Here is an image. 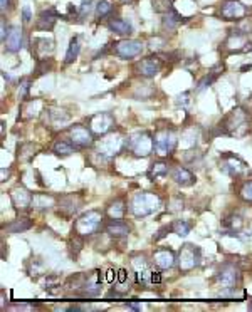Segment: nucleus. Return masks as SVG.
Returning a JSON list of instances; mask_svg holds the SVG:
<instances>
[{"instance_id": "f257e3e1", "label": "nucleus", "mask_w": 252, "mask_h": 312, "mask_svg": "<svg viewBox=\"0 0 252 312\" xmlns=\"http://www.w3.org/2000/svg\"><path fill=\"white\" fill-rule=\"evenodd\" d=\"M249 114L245 113L244 108H235L234 111L229 113L222 119L219 124V134H227V136L242 138L249 133Z\"/></svg>"}, {"instance_id": "f03ea898", "label": "nucleus", "mask_w": 252, "mask_h": 312, "mask_svg": "<svg viewBox=\"0 0 252 312\" xmlns=\"http://www.w3.org/2000/svg\"><path fill=\"white\" fill-rule=\"evenodd\" d=\"M160 205H162V201H160L158 195L150 193V191H143V193H137L133 196L132 203H130V212L137 218H143L158 212Z\"/></svg>"}, {"instance_id": "7ed1b4c3", "label": "nucleus", "mask_w": 252, "mask_h": 312, "mask_svg": "<svg viewBox=\"0 0 252 312\" xmlns=\"http://www.w3.org/2000/svg\"><path fill=\"white\" fill-rule=\"evenodd\" d=\"M103 223V213L98 212V210H89V212L82 213L79 218L74 222V228L72 232L79 233L81 237H89V235L96 233Z\"/></svg>"}, {"instance_id": "20e7f679", "label": "nucleus", "mask_w": 252, "mask_h": 312, "mask_svg": "<svg viewBox=\"0 0 252 312\" xmlns=\"http://www.w3.org/2000/svg\"><path fill=\"white\" fill-rule=\"evenodd\" d=\"M126 146H128V150L132 151L135 156L145 158L155 150V140L148 131H138L128 138Z\"/></svg>"}, {"instance_id": "39448f33", "label": "nucleus", "mask_w": 252, "mask_h": 312, "mask_svg": "<svg viewBox=\"0 0 252 312\" xmlns=\"http://www.w3.org/2000/svg\"><path fill=\"white\" fill-rule=\"evenodd\" d=\"M200 260H202V252L193 243H185L180 248V252H178L177 262L180 272H192L193 268L200 265Z\"/></svg>"}, {"instance_id": "423d86ee", "label": "nucleus", "mask_w": 252, "mask_h": 312, "mask_svg": "<svg viewBox=\"0 0 252 312\" xmlns=\"http://www.w3.org/2000/svg\"><path fill=\"white\" fill-rule=\"evenodd\" d=\"M153 140H155V151H157V155H160V156L172 155L173 150H175V146H177V141H178L175 131L170 128L158 129V131L155 133Z\"/></svg>"}, {"instance_id": "0eeeda50", "label": "nucleus", "mask_w": 252, "mask_h": 312, "mask_svg": "<svg viewBox=\"0 0 252 312\" xmlns=\"http://www.w3.org/2000/svg\"><path fill=\"white\" fill-rule=\"evenodd\" d=\"M143 49H145V44H143L142 41L124 39V41L116 42L114 47H113V52L118 57H121V59L128 61V59H133V57L142 56Z\"/></svg>"}, {"instance_id": "6e6552de", "label": "nucleus", "mask_w": 252, "mask_h": 312, "mask_svg": "<svg viewBox=\"0 0 252 312\" xmlns=\"http://www.w3.org/2000/svg\"><path fill=\"white\" fill-rule=\"evenodd\" d=\"M247 7L240 0H224L220 6V17L229 22H239L245 17Z\"/></svg>"}, {"instance_id": "1a4fd4ad", "label": "nucleus", "mask_w": 252, "mask_h": 312, "mask_svg": "<svg viewBox=\"0 0 252 312\" xmlns=\"http://www.w3.org/2000/svg\"><path fill=\"white\" fill-rule=\"evenodd\" d=\"M89 129L93 131V134H98V136H104L108 134L114 126V118L111 116L109 113H96L89 118Z\"/></svg>"}, {"instance_id": "9d476101", "label": "nucleus", "mask_w": 252, "mask_h": 312, "mask_svg": "<svg viewBox=\"0 0 252 312\" xmlns=\"http://www.w3.org/2000/svg\"><path fill=\"white\" fill-rule=\"evenodd\" d=\"M220 168L230 176H240L247 170V163L234 153H224L220 156Z\"/></svg>"}, {"instance_id": "9b49d317", "label": "nucleus", "mask_w": 252, "mask_h": 312, "mask_svg": "<svg viewBox=\"0 0 252 312\" xmlns=\"http://www.w3.org/2000/svg\"><path fill=\"white\" fill-rule=\"evenodd\" d=\"M123 146H124L123 136L118 134V133L116 134L113 133V134H108V136L104 134V138L99 141V145H98V150H99L101 155L113 156V155H116V153H119L121 150H123Z\"/></svg>"}, {"instance_id": "f8f14e48", "label": "nucleus", "mask_w": 252, "mask_h": 312, "mask_svg": "<svg viewBox=\"0 0 252 312\" xmlns=\"http://www.w3.org/2000/svg\"><path fill=\"white\" fill-rule=\"evenodd\" d=\"M217 282L224 287V289H232V287L239 285L240 282V272L239 268L232 263H225L217 273Z\"/></svg>"}, {"instance_id": "ddd939ff", "label": "nucleus", "mask_w": 252, "mask_h": 312, "mask_svg": "<svg viewBox=\"0 0 252 312\" xmlns=\"http://www.w3.org/2000/svg\"><path fill=\"white\" fill-rule=\"evenodd\" d=\"M69 136L72 143H74L76 146L79 148H88L94 143L93 140V131L89 129V126H82V124H76V126H72L69 129Z\"/></svg>"}, {"instance_id": "4468645a", "label": "nucleus", "mask_w": 252, "mask_h": 312, "mask_svg": "<svg viewBox=\"0 0 252 312\" xmlns=\"http://www.w3.org/2000/svg\"><path fill=\"white\" fill-rule=\"evenodd\" d=\"M135 71H137L140 76H143V78H155V76L162 71V61H160L157 56L147 57V59H142L140 62H137Z\"/></svg>"}, {"instance_id": "2eb2a0df", "label": "nucleus", "mask_w": 252, "mask_h": 312, "mask_svg": "<svg viewBox=\"0 0 252 312\" xmlns=\"http://www.w3.org/2000/svg\"><path fill=\"white\" fill-rule=\"evenodd\" d=\"M153 262L155 265L162 270H168V268H173L177 263V255L172 248H157L153 253Z\"/></svg>"}, {"instance_id": "dca6fc26", "label": "nucleus", "mask_w": 252, "mask_h": 312, "mask_svg": "<svg viewBox=\"0 0 252 312\" xmlns=\"http://www.w3.org/2000/svg\"><path fill=\"white\" fill-rule=\"evenodd\" d=\"M170 175H172V180L175 181L178 186H183V188H185V186H192L195 183V175H193L190 170H187L185 166H175L170 171Z\"/></svg>"}, {"instance_id": "f3484780", "label": "nucleus", "mask_w": 252, "mask_h": 312, "mask_svg": "<svg viewBox=\"0 0 252 312\" xmlns=\"http://www.w3.org/2000/svg\"><path fill=\"white\" fill-rule=\"evenodd\" d=\"M32 196L34 195L31 193V191H27L26 188H21V186L11 191V200L17 210H26L27 206H31Z\"/></svg>"}, {"instance_id": "a211bd4d", "label": "nucleus", "mask_w": 252, "mask_h": 312, "mask_svg": "<svg viewBox=\"0 0 252 312\" xmlns=\"http://www.w3.org/2000/svg\"><path fill=\"white\" fill-rule=\"evenodd\" d=\"M22 41H24V32L19 26L11 27V32L7 34L6 39V49L7 52H19L22 47Z\"/></svg>"}, {"instance_id": "6ab92c4d", "label": "nucleus", "mask_w": 252, "mask_h": 312, "mask_svg": "<svg viewBox=\"0 0 252 312\" xmlns=\"http://www.w3.org/2000/svg\"><path fill=\"white\" fill-rule=\"evenodd\" d=\"M59 17L56 9H47V11L39 14L37 19V29L39 31H51L56 24V19Z\"/></svg>"}, {"instance_id": "aec40b11", "label": "nucleus", "mask_w": 252, "mask_h": 312, "mask_svg": "<svg viewBox=\"0 0 252 312\" xmlns=\"http://www.w3.org/2000/svg\"><path fill=\"white\" fill-rule=\"evenodd\" d=\"M106 233L109 235V237L113 238H121V237H126V235L130 233V227L128 223L121 222V220H109L108 223H106Z\"/></svg>"}, {"instance_id": "412c9836", "label": "nucleus", "mask_w": 252, "mask_h": 312, "mask_svg": "<svg viewBox=\"0 0 252 312\" xmlns=\"http://www.w3.org/2000/svg\"><path fill=\"white\" fill-rule=\"evenodd\" d=\"M133 267H135V275H137L138 284H145L147 279L152 275V272L148 270V263L143 257H135L133 258Z\"/></svg>"}, {"instance_id": "4be33fe9", "label": "nucleus", "mask_w": 252, "mask_h": 312, "mask_svg": "<svg viewBox=\"0 0 252 312\" xmlns=\"http://www.w3.org/2000/svg\"><path fill=\"white\" fill-rule=\"evenodd\" d=\"M31 206L37 212H44V210H49L51 206H54V196L47 195V193H36L32 196V203Z\"/></svg>"}, {"instance_id": "5701e85b", "label": "nucleus", "mask_w": 252, "mask_h": 312, "mask_svg": "<svg viewBox=\"0 0 252 312\" xmlns=\"http://www.w3.org/2000/svg\"><path fill=\"white\" fill-rule=\"evenodd\" d=\"M108 29L111 32L118 34V36H130L133 32L132 24L124 21V19H111L108 22Z\"/></svg>"}, {"instance_id": "b1692460", "label": "nucleus", "mask_w": 252, "mask_h": 312, "mask_svg": "<svg viewBox=\"0 0 252 312\" xmlns=\"http://www.w3.org/2000/svg\"><path fill=\"white\" fill-rule=\"evenodd\" d=\"M126 213V203L123 198H116L114 201H111L109 206L106 208V215L111 220H121Z\"/></svg>"}, {"instance_id": "393cba45", "label": "nucleus", "mask_w": 252, "mask_h": 312, "mask_svg": "<svg viewBox=\"0 0 252 312\" xmlns=\"http://www.w3.org/2000/svg\"><path fill=\"white\" fill-rule=\"evenodd\" d=\"M183 22H185V19H183L175 9H172V11L163 14V27L168 29V31H173V29H177Z\"/></svg>"}, {"instance_id": "a878e982", "label": "nucleus", "mask_w": 252, "mask_h": 312, "mask_svg": "<svg viewBox=\"0 0 252 312\" xmlns=\"http://www.w3.org/2000/svg\"><path fill=\"white\" fill-rule=\"evenodd\" d=\"M224 227L227 228L225 230V235H232V237H239V230L242 228V218L239 215H230V217H227L224 220Z\"/></svg>"}, {"instance_id": "bb28decb", "label": "nucleus", "mask_w": 252, "mask_h": 312, "mask_svg": "<svg viewBox=\"0 0 252 312\" xmlns=\"http://www.w3.org/2000/svg\"><path fill=\"white\" fill-rule=\"evenodd\" d=\"M168 165L167 163H163V161H157V163H153L152 166H150V170H148V178L155 181V180H158V178H165V176L168 175Z\"/></svg>"}, {"instance_id": "cd10ccee", "label": "nucleus", "mask_w": 252, "mask_h": 312, "mask_svg": "<svg viewBox=\"0 0 252 312\" xmlns=\"http://www.w3.org/2000/svg\"><path fill=\"white\" fill-rule=\"evenodd\" d=\"M59 208H61V212H64L66 215H72L77 212V208H79V201H76L74 195L64 196V198L59 201Z\"/></svg>"}, {"instance_id": "c85d7f7f", "label": "nucleus", "mask_w": 252, "mask_h": 312, "mask_svg": "<svg viewBox=\"0 0 252 312\" xmlns=\"http://www.w3.org/2000/svg\"><path fill=\"white\" fill-rule=\"evenodd\" d=\"M29 228H32V222L29 218H17L6 227L9 233H22Z\"/></svg>"}, {"instance_id": "c756f323", "label": "nucleus", "mask_w": 252, "mask_h": 312, "mask_svg": "<svg viewBox=\"0 0 252 312\" xmlns=\"http://www.w3.org/2000/svg\"><path fill=\"white\" fill-rule=\"evenodd\" d=\"M79 52H81L79 39H77V37H72L69 42V47H67V52H66V64L74 62L77 59V56H79Z\"/></svg>"}, {"instance_id": "7c9ffc66", "label": "nucleus", "mask_w": 252, "mask_h": 312, "mask_svg": "<svg viewBox=\"0 0 252 312\" xmlns=\"http://www.w3.org/2000/svg\"><path fill=\"white\" fill-rule=\"evenodd\" d=\"M192 227L193 225L190 222H187V220H175L172 223V232L177 233L178 237H187L192 232Z\"/></svg>"}, {"instance_id": "2f4dec72", "label": "nucleus", "mask_w": 252, "mask_h": 312, "mask_svg": "<svg viewBox=\"0 0 252 312\" xmlns=\"http://www.w3.org/2000/svg\"><path fill=\"white\" fill-rule=\"evenodd\" d=\"M52 151L56 153V155H59V156H69L72 155V153H76V148L71 145V143H67V141H56L54 143V146H52Z\"/></svg>"}, {"instance_id": "473e14b6", "label": "nucleus", "mask_w": 252, "mask_h": 312, "mask_svg": "<svg viewBox=\"0 0 252 312\" xmlns=\"http://www.w3.org/2000/svg\"><path fill=\"white\" fill-rule=\"evenodd\" d=\"M34 44H36V51L41 52V54H47V52L54 51V42L51 39H36Z\"/></svg>"}, {"instance_id": "72a5a7b5", "label": "nucleus", "mask_w": 252, "mask_h": 312, "mask_svg": "<svg viewBox=\"0 0 252 312\" xmlns=\"http://www.w3.org/2000/svg\"><path fill=\"white\" fill-rule=\"evenodd\" d=\"M113 14V6L108 2V0H101V2L96 6V16L98 19H104Z\"/></svg>"}, {"instance_id": "f704fd0d", "label": "nucleus", "mask_w": 252, "mask_h": 312, "mask_svg": "<svg viewBox=\"0 0 252 312\" xmlns=\"http://www.w3.org/2000/svg\"><path fill=\"white\" fill-rule=\"evenodd\" d=\"M239 196H240V198L244 200V201H247V203H252V180L245 181V183L240 186Z\"/></svg>"}, {"instance_id": "c9c22d12", "label": "nucleus", "mask_w": 252, "mask_h": 312, "mask_svg": "<svg viewBox=\"0 0 252 312\" xmlns=\"http://www.w3.org/2000/svg\"><path fill=\"white\" fill-rule=\"evenodd\" d=\"M217 79V74H207L205 78L198 81V86H197V93H200V91L210 88L212 84H214V81Z\"/></svg>"}, {"instance_id": "e433bc0d", "label": "nucleus", "mask_w": 252, "mask_h": 312, "mask_svg": "<svg viewBox=\"0 0 252 312\" xmlns=\"http://www.w3.org/2000/svg\"><path fill=\"white\" fill-rule=\"evenodd\" d=\"M173 2H175V0H157V2H155V11L157 12H168V11H172L173 9Z\"/></svg>"}, {"instance_id": "4c0bfd02", "label": "nucleus", "mask_w": 252, "mask_h": 312, "mask_svg": "<svg viewBox=\"0 0 252 312\" xmlns=\"http://www.w3.org/2000/svg\"><path fill=\"white\" fill-rule=\"evenodd\" d=\"M91 11H93V2H91V0H82V4H81V7H79V16L81 17L89 16Z\"/></svg>"}, {"instance_id": "58836bf2", "label": "nucleus", "mask_w": 252, "mask_h": 312, "mask_svg": "<svg viewBox=\"0 0 252 312\" xmlns=\"http://www.w3.org/2000/svg\"><path fill=\"white\" fill-rule=\"evenodd\" d=\"M163 46H165V41H163V39H160V37H157V39H152V41H150V47H152L153 51L163 49Z\"/></svg>"}, {"instance_id": "ea45409f", "label": "nucleus", "mask_w": 252, "mask_h": 312, "mask_svg": "<svg viewBox=\"0 0 252 312\" xmlns=\"http://www.w3.org/2000/svg\"><path fill=\"white\" fill-rule=\"evenodd\" d=\"M29 89H31V81H24L22 83V88L19 89V96H21V98H27V93H29Z\"/></svg>"}, {"instance_id": "a19ab883", "label": "nucleus", "mask_w": 252, "mask_h": 312, "mask_svg": "<svg viewBox=\"0 0 252 312\" xmlns=\"http://www.w3.org/2000/svg\"><path fill=\"white\" fill-rule=\"evenodd\" d=\"M188 98H190V93H183V94H180V96H178V98H177V104H178V106H180V104H183V106H187V104L190 103V99H188Z\"/></svg>"}, {"instance_id": "79ce46f5", "label": "nucleus", "mask_w": 252, "mask_h": 312, "mask_svg": "<svg viewBox=\"0 0 252 312\" xmlns=\"http://www.w3.org/2000/svg\"><path fill=\"white\" fill-rule=\"evenodd\" d=\"M126 280H128V272H126L124 268H119L118 277H116V282H118V284H124Z\"/></svg>"}, {"instance_id": "37998d69", "label": "nucleus", "mask_w": 252, "mask_h": 312, "mask_svg": "<svg viewBox=\"0 0 252 312\" xmlns=\"http://www.w3.org/2000/svg\"><path fill=\"white\" fill-rule=\"evenodd\" d=\"M116 277H118V272H114L113 268H109L108 272H106V282H108V284H113V282L116 280Z\"/></svg>"}, {"instance_id": "c03bdc74", "label": "nucleus", "mask_w": 252, "mask_h": 312, "mask_svg": "<svg viewBox=\"0 0 252 312\" xmlns=\"http://www.w3.org/2000/svg\"><path fill=\"white\" fill-rule=\"evenodd\" d=\"M31 19H32V14H31V7H29V6H26V7L22 9V21L27 24V22H31Z\"/></svg>"}, {"instance_id": "a18cd8bd", "label": "nucleus", "mask_w": 252, "mask_h": 312, "mask_svg": "<svg viewBox=\"0 0 252 312\" xmlns=\"http://www.w3.org/2000/svg\"><path fill=\"white\" fill-rule=\"evenodd\" d=\"M150 279H152L153 284H160V282H162V275H160V272H152Z\"/></svg>"}, {"instance_id": "49530a36", "label": "nucleus", "mask_w": 252, "mask_h": 312, "mask_svg": "<svg viewBox=\"0 0 252 312\" xmlns=\"http://www.w3.org/2000/svg\"><path fill=\"white\" fill-rule=\"evenodd\" d=\"M7 29H6V21H4L2 19V32H0V39H2L4 42H6V39H7Z\"/></svg>"}, {"instance_id": "de8ad7c7", "label": "nucleus", "mask_w": 252, "mask_h": 312, "mask_svg": "<svg viewBox=\"0 0 252 312\" xmlns=\"http://www.w3.org/2000/svg\"><path fill=\"white\" fill-rule=\"evenodd\" d=\"M0 9H2V12H6L11 9V0H0Z\"/></svg>"}, {"instance_id": "09e8293b", "label": "nucleus", "mask_w": 252, "mask_h": 312, "mask_svg": "<svg viewBox=\"0 0 252 312\" xmlns=\"http://www.w3.org/2000/svg\"><path fill=\"white\" fill-rule=\"evenodd\" d=\"M126 307H128V309H133V310H138L140 309L138 304H135V302H128V304H126Z\"/></svg>"}, {"instance_id": "8fccbe9b", "label": "nucleus", "mask_w": 252, "mask_h": 312, "mask_svg": "<svg viewBox=\"0 0 252 312\" xmlns=\"http://www.w3.org/2000/svg\"><path fill=\"white\" fill-rule=\"evenodd\" d=\"M121 2H123V4H130L132 0H121Z\"/></svg>"}, {"instance_id": "3c124183", "label": "nucleus", "mask_w": 252, "mask_h": 312, "mask_svg": "<svg viewBox=\"0 0 252 312\" xmlns=\"http://www.w3.org/2000/svg\"><path fill=\"white\" fill-rule=\"evenodd\" d=\"M249 310H250V312H252V300H250V302H249Z\"/></svg>"}]
</instances>
